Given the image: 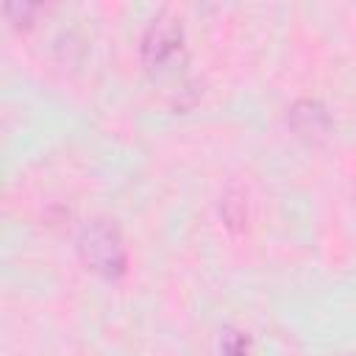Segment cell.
I'll list each match as a JSON object with an SVG mask.
<instances>
[{"label":"cell","instance_id":"6da1fadb","mask_svg":"<svg viewBox=\"0 0 356 356\" xmlns=\"http://www.w3.org/2000/svg\"><path fill=\"white\" fill-rule=\"evenodd\" d=\"M78 253L81 261L103 278H120L128 267L125 239L111 220H92L78 236Z\"/></svg>","mask_w":356,"mask_h":356},{"label":"cell","instance_id":"7a4b0ae2","mask_svg":"<svg viewBox=\"0 0 356 356\" xmlns=\"http://www.w3.org/2000/svg\"><path fill=\"white\" fill-rule=\"evenodd\" d=\"M184 47V31L172 14H159L142 33V58L150 70L170 67Z\"/></svg>","mask_w":356,"mask_h":356},{"label":"cell","instance_id":"3957f363","mask_svg":"<svg viewBox=\"0 0 356 356\" xmlns=\"http://www.w3.org/2000/svg\"><path fill=\"white\" fill-rule=\"evenodd\" d=\"M292 125L298 128V134L312 136V134H323L328 128V117H325L320 103L306 100V103H298L292 108Z\"/></svg>","mask_w":356,"mask_h":356},{"label":"cell","instance_id":"277c9868","mask_svg":"<svg viewBox=\"0 0 356 356\" xmlns=\"http://www.w3.org/2000/svg\"><path fill=\"white\" fill-rule=\"evenodd\" d=\"M222 356H248V342L236 331H225L222 337Z\"/></svg>","mask_w":356,"mask_h":356}]
</instances>
